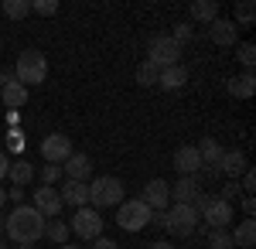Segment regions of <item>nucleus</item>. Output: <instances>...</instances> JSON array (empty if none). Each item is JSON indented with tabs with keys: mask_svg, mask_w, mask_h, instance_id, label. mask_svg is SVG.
Segmentation results:
<instances>
[{
	"mask_svg": "<svg viewBox=\"0 0 256 249\" xmlns=\"http://www.w3.org/2000/svg\"><path fill=\"white\" fill-rule=\"evenodd\" d=\"M4 232L18 246H34L38 239H44V215L34 205H24L20 202L18 208H10V215L4 218Z\"/></svg>",
	"mask_w": 256,
	"mask_h": 249,
	"instance_id": "nucleus-1",
	"label": "nucleus"
},
{
	"mask_svg": "<svg viewBox=\"0 0 256 249\" xmlns=\"http://www.w3.org/2000/svg\"><path fill=\"white\" fill-rule=\"evenodd\" d=\"M123 198H126L123 181L113 178V174H102V178H92L89 181V205L96 212L99 208H116V205H123Z\"/></svg>",
	"mask_w": 256,
	"mask_h": 249,
	"instance_id": "nucleus-2",
	"label": "nucleus"
},
{
	"mask_svg": "<svg viewBox=\"0 0 256 249\" xmlns=\"http://www.w3.org/2000/svg\"><path fill=\"white\" fill-rule=\"evenodd\" d=\"M14 78H18L24 89H28V86H41V82L48 78V58H44V52H38V48H24V52L18 55Z\"/></svg>",
	"mask_w": 256,
	"mask_h": 249,
	"instance_id": "nucleus-3",
	"label": "nucleus"
},
{
	"mask_svg": "<svg viewBox=\"0 0 256 249\" xmlns=\"http://www.w3.org/2000/svg\"><path fill=\"white\" fill-rule=\"evenodd\" d=\"M195 208H198V218H205L208 229H229V222L236 215L232 202H222L218 194H202L195 202Z\"/></svg>",
	"mask_w": 256,
	"mask_h": 249,
	"instance_id": "nucleus-4",
	"label": "nucleus"
},
{
	"mask_svg": "<svg viewBox=\"0 0 256 249\" xmlns=\"http://www.w3.org/2000/svg\"><path fill=\"white\" fill-rule=\"evenodd\" d=\"M198 208L195 205H168L164 208V232L168 236H195V229H198Z\"/></svg>",
	"mask_w": 256,
	"mask_h": 249,
	"instance_id": "nucleus-5",
	"label": "nucleus"
},
{
	"mask_svg": "<svg viewBox=\"0 0 256 249\" xmlns=\"http://www.w3.org/2000/svg\"><path fill=\"white\" fill-rule=\"evenodd\" d=\"M150 215L154 212L147 208L140 198H123V205H116V226L123 232H144L150 226Z\"/></svg>",
	"mask_w": 256,
	"mask_h": 249,
	"instance_id": "nucleus-6",
	"label": "nucleus"
},
{
	"mask_svg": "<svg viewBox=\"0 0 256 249\" xmlns=\"http://www.w3.org/2000/svg\"><path fill=\"white\" fill-rule=\"evenodd\" d=\"M178 58H181V44H178L171 34H158V38L150 41V48H147V62H150L158 72L178 65Z\"/></svg>",
	"mask_w": 256,
	"mask_h": 249,
	"instance_id": "nucleus-7",
	"label": "nucleus"
},
{
	"mask_svg": "<svg viewBox=\"0 0 256 249\" xmlns=\"http://www.w3.org/2000/svg\"><path fill=\"white\" fill-rule=\"evenodd\" d=\"M68 232H76L79 239H86V242H92V239H99L102 236V212L96 208H76V215H72V226H68Z\"/></svg>",
	"mask_w": 256,
	"mask_h": 249,
	"instance_id": "nucleus-8",
	"label": "nucleus"
},
{
	"mask_svg": "<svg viewBox=\"0 0 256 249\" xmlns=\"http://www.w3.org/2000/svg\"><path fill=\"white\" fill-rule=\"evenodd\" d=\"M41 157H44V164H65L68 157H72V140L65 134H48L41 140Z\"/></svg>",
	"mask_w": 256,
	"mask_h": 249,
	"instance_id": "nucleus-9",
	"label": "nucleus"
},
{
	"mask_svg": "<svg viewBox=\"0 0 256 249\" xmlns=\"http://www.w3.org/2000/svg\"><path fill=\"white\" fill-rule=\"evenodd\" d=\"M171 188V202L174 205H195L198 198H202V174H192V178H178L174 184H168Z\"/></svg>",
	"mask_w": 256,
	"mask_h": 249,
	"instance_id": "nucleus-10",
	"label": "nucleus"
},
{
	"mask_svg": "<svg viewBox=\"0 0 256 249\" xmlns=\"http://www.w3.org/2000/svg\"><path fill=\"white\" fill-rule=\"evenodd\" d=\"M140 202H144L150 212H164L168 205H171V188H168V181H164V178L147 181V184H144V194H140Z\"/></svg>",
	"mask_w": 256,
	"mask_h": 249,
	"instance_id": "nucleus-11",
	"label": "nucleus"
},
{
	"mask_svg": "<svg viewBox=\"0 0 256 249\" xmlns=\"http://www.w3.org/2000/svg\"><path fill=\"white\" fill-rule=\"evenodd\" d=\"M174 171L178 178H192V174H202V157H198V147L195 144H181L174 150Z\"/></svg>",
	"mask_w": 256,
	"mask_h": 249,
	"instance_id": "nucleus-12",
	"label": "nucleus"
},
{
	"mask_svg": "<svg viewBox=\"0 0 256 249\" xmlns=\"http://www.w3.org/2000/svg\"><path fill=\"white\" fill-rule=\"evenodd\" d=\"M208 38L218 48H236L239 44V28L232 24V18H216L208 24Z\"/></svg>",
	"mask_w": 256,
	"mask_h": 249,
	"instance_id": "nucleus-13",
	"label": "nucleus"
},
{
	"mask_svg": "<svg viewBox=\"0 0 256 249\" xmlns=\"http://www.w3.org/2000/svg\"><path fill=\"white\" fill-rule=\"evenodd\" d=\"M62 174H65V181H92V157L89 154H76L72 150V157L62 164Z\"/></svg>",
	"mask_w": 256,
	"mask_h": 249,
	"instance_id": "nucleus-14",
	"label": "nucleus"
},
{
	"mask_svg": "<svg viewBox=\"0 0 256 249\" xmlns=\"http://www.w3.org/2000/svg\"><path fill=\"white\" fill-rule=\"evenodd\" d=\"M246 168H250L246 150H222V157H218V174L229 178V181H239Z\"/></svg>",
	"mask_w": 256,
	"mask_h": 249,
	"instance_id": "nucleus-15",
	"label": "nucleus"
},
{
	"mask_svg": "<svg viewBox=\"0 0 256 249\" xmlns=\"http://www.w3.org/2000/svg\"><path fill=\"white\" fill-rule=\"evenodd\" d=\"M34 208H38L44 218H58V212L65 208V205H62V198H58L55 188L41 184V188H34Z\"/></svg>",
	"mask_w": 256,
	"mask_h": 249,
	"instance_id": "nucleus-16",
	"label": "nucleus"
},
{
	"mask_svg": "<svg viewBox=\"0 0 256 249\" xmlns=\"http://www.w3.org/2000/svg\"><path fill=\"white\" fill-rule=\"evenodd\" d=\"M58 198H62V205L86 208V205H89V184H86V181H65L62 192H58Z\"/></svg>",
	"mask_w": 256,
	"mask_h": 249,
	"instance_id": "nucleus-17",
	"label": "nucleus"
},
{
	"mask_svg": "<svg viewBox=\"0 0 256 249\" xmlns=\"http://www.w3.org/2000/svg\"><path fill=\"white\" fill-rule=\"evenodd\" d=\"M184 82H188L184 65H171V68H160V72H158V86H160V89H168V92L184 89Z\"/></svg>",
	"mask_w": 256,
	"mask_h": 249,
	"instance_id": "nucleus-18",
	"label": "nucleus"
},
{
	"mask_svg": "<svg viewBox=\"0 0 256 249\" xmlns=\"http://www.w3.org/2000/svg\"><path fill=\"white\" fill-rule=\"evenodd\" d=\"M198 157H202V168H218V157H222V144H218L216 136H205V140H198Z\"/></svg>",
	"mask_w": 256,
	"mask_h": 249,
	"instance_id": "nucleus-19",
	"label": "nucleus"
},
{
	"mask_svg": "<svg viewBox=\"0 0 256 249\" xmlns=\"http://www.w3.org/2000/svg\"><path fill=\"white\" fill-rule=\"evenodd\" d=\"M256 92V76L253 72H242V76L229 78V96L232 99H253Z\"/></svg>",
	"mask_w": 256,
	"mask_h": 249,
	"instance_id": "nucleus-20",
	"label": "nucleus"
},
{
	"mask_svg": "<svg viewBox=\"0 0 256 249\" xmlns=\"http://www.w3.org/2000/svg\"><path fill=\"white\" fill-rule=\"evenodd\" d=\"M0 99H4V106H7V110H18V113H20V106L28 102V89L14 78V82H7V86L0 89Z\"/></svg>",
	"mask_w": 256,
	"mask_h": 249,
	"instance_id": "nucleus-21",
	"label": "nucleus"
},
{
	"mask_svg": "<svg viewBox=\"0 0 256 249\" xmlns=\"http://www.w3.org/2000/svg\"><path fill=\"white\" fill-rule=\"evenodd\" d=\"M253 249L256 246V222L253 218H242L236 226V232H232V249Z\"/></svg>",
	"mask_w": 256,
	"mask_h": 249,
	"instance_id": "nucleus-22",
	"label": "nucleus"
},
{
	"mask_svg": "<svg viewBox=\"0 0 256 249\" xmlns=\"http://www.w3.org/2000/svg\"><path fill=\"white\" fill-rule=\"evenodd\" d=\"M188 14H192V20L212 24V20L218 18V4L216 0H192V4H188Z\"/></svg>",
	"mask_w": 256,
	"mask_h": 249,
	"instance_id": "nucleus-23",
	"label": "nucleus"
},
{
	"mask_svg": "<svg viewBox=\"0 0 256 249\" xmlns=\"http://www.w3.org/2000/svg\"><path fill=\"white\" fill-rule=\"evenodd\" d=\"M31 178H34V164H31V160H14V164L7 168V181H14L18 188H24Z\"/></svg>",
	"mask_w": 256,
	"mask_h": 249,
	"instance_id": "nucleus-24",
	"label": "nucleus"
},
{
	"mask_svg": "<svg viewBox=\"0 0 256 249\" xmlns=\"http://www.w3.org/2000/svg\"><path fill=\"white\" fill-rule=\"evenodd\" d=\"M44 239H52L55 246H65L68 242V222H62V218L44 222Z\"/></svg>",
	"mask_w": 256,
	"mask_h": 249,
	"instance_id": "nucleus-25",
	"label": "nucleus"
},
{
	"mask_svg": "<svg viewBox=\"0 0 256 249\" xmlns=\"http://www.w3.org/2000/svg\"><path fill=\"white\" fill-rule=\"evenodd\" d=\"M0 7H4V14H7L10 20H24L28 14H31V4H28V0H4Z\"/></svg>",
	"mask_w": 256,
	"mask_h": 249,
	"instance_id": "nucleus-26",
	"label": "nucleus"
},
{
	"mask_svg": "<svg viewBox=\"0 0 256 249\" xmlns=\"http://www.w3.org/2000/svg\"><path fill=\"white\" fill-rule=\"evenodd\" d=\"M134 78H137V86L150 89V86H158V68H154L150 62H140V65H137V72H134Z\"/></svg>",
	"mask_w": 256,
	"mask_h": 249,
	"instance_id": "nucleus-27",
	"label": "nucleus"
},
{
	"mask_svg": "<svg viewBox=\"0 0 256 249\" xmlns=\"http://www.w3.org/2000/svg\"><path fill=\"white\" fill-rule=\"evenodd\" d=\"M253 14H256V4H253V0H239V4H236V20H232V24H236V28H239V24H242V28H250V24H253Z\"/></svg>",
	"mask_w": 256,
	"mask_h": 249,
	"instance_id": "nucleus-28",
	"label": "nucleus"
},
{
	"mask_svg": "<svg viewBox=\"0 0 256 249\" xmlns=\"http://www.w3.org/2000/svg\"><path fill=\"white\" fill-rule=\"evenodd\" d=\"M208 249H232V232L229 229H208Z\"/></svg>",
	"mask_w": 256,
	"mask_h": 249,
	"instance_id": "nucleus-29",
	"label": "nucleus"
},
{
	"mask_svg": "<svg viewBox=\"0 0 256 249\" xmlns=\"http://www.w3.org/2000/svg\"><path fill=\"white\" fill-rule=\"evenodd\" d=\"M239 62H242V68H246V72H253L256 68V48L253 44H250V41H239Z\"/></svg>",
	"mask_w": 256,
	"mask_h": 249,
	"instance_id": "nucleus-30",
	"label": "nucleus"
},
{
	"mask_svg": "<svg viewBox=\"0 0 256 249\" xmlns=\"http://www.w3.org/2000/svg\"><path fill=\"white\" fill-rule=\"evenodd\" d=\"M31 10L41 14V18H55V14L62 10V4H58V0H34V4H31Z\"/></svg>",
	"mask_w": 256,
	"mask_h": 249,
	"instance_id": "nucleus-31",
	"label": "nucleus"
},
{
	"mask_svg": "<svg viewBox=\"0 0 256 249\" xmlns=\"http://www.w3.org/2000/svg\"><path fill=\"white\" fill-rule=\"evenodd\" d=\"M236 184H239V192L256 194V171H253V168H246V171H242V178H239Z\"/></svg>",
	"mask_w": 256,
	"mask_h": 249,
	"instance_id": "nucleus-32",
	"label": "nucleus"
},
{
	"mask_svg": "<svg viewBox=\"0 0 256 249\" xmlns=\"http://www.w3.org/2000/svg\"><path fill=\"white\" fill-rule=\"evenodd\" d=\"M192 34H195V31H192V24H188V20H184V24H174V31H171V38H174L181 48L192 41Z\"/></svg>",
	"mask_w": 256,
	"mask_h": 249,
	"instance_id": "nucleus-33",
	"label": "nucleus"
},
{
	"mask_svg": "<svg viewBox=\"0 0 256 249\" xmlns=\"http://www.w3.org/2000/svg\"><path fill=\"white\" fill-rule=\"evenodd\" d=\"M58 178H62V168H58V164H44V171H41V181H44L48 188H52Z\"/></svg>",
	"mask_w": 256,
	"mask_h": 249,
	"instance_id": "nucleus-34",
	"label": "nucleus"
},
{
	"mask_svg": "<svg viewBox=\"0 0 256 249\" xmlns=\"http://www.w3.org/2000/svg\"><path fill=\"white\" fill-rule=\"evenodd\" d=\"M7 150H10V154H20V150H24V134L10 130V134H7Z\"/></svg>",
	"mask_w": 256,
	"mask_h": 249,
	"instance_id": "nucleus-35",
	"label": "nucleus"
},
{
	"mask_svg": "<svg viewBox=\"0 0 256 249\" xmlns=\"http://www.w3.org/2000/svg\"><path fill=\"white\" fill-rule=\"evenodd\" d=\"M236 194H239V184H236V181H226V188H222V194H218V198H222V202H232Z\"/></svg>",
	"mask_w": 256,
	"mask_h": 249,
	"instance_id": "nucleus-36",
	"label": "nucleus"
},
{
	"mask_svg": "<svg viewBox=\"0 0 256 249\" xmlns=\"http://www.w3.org/2000/svg\"><path fill=\"white\" fill-rule=\"evenodd\" d=\"M242 215H246V218L256 215V194H246V198H242Z\"/></svg>",
	"mask_w": 256,
	"mask_h": 249,
	"instance_id": "nucleus-37",
	"label": "nucleus"
},
{
	"mask_svg": "<svg viewBox=\"0 0 256 249\" xmlns=\"http://www.w3.org/2000/svg\"><path fill=\"white\" fill-rule=\"evenodd\" d=\"M92 249H120L116 239H110V236H99V239H92Z\"/></svg>",
	"mask_w": 256,
	"mask_h": 249,
	"instance_id": "nucleus-38",
	"label": "nucleus"
},
{
	"mask_svg": "<svg viewBox=\"0 0 256 249\" xmlns=\"http://www.w3.org/2000/svg\"><path fill=\"white\" fill-rule=\"evenodd\" d=\"M20 198H24V188H18V184H10V192H7V202H14V205H20Z\"/></svg>",
	"mask_w": 256,
	"mask_h": 249,
	"instance_id": "nucleus-39",
	"label": "nucleus"
},
{
	"mask_svg": "<svg viewBox=\"0 0 256 249\" xmlns=\"http://www.w3.org/2000/svg\"><path fill=\"white\" fill-rule=\"evenodd\" d=\"M7 168H10V157H7V150H0V181L7 178Z\"/></svg>",
	"mask_w": 256,
	"mask_h": 249,
	"instance_id": "nucleus-40",
	"label": "nucleus"
},
{
	"mask_svg": "<svg viewBox=\"0 0 256 249\" xmlns=\"http://www.w3.org/2000/svg\"><path fill=\"white\" fill-rule=\"evenodd\" d=\"M147 249H178V246L171 242V239H158V242H150Z\"/></svg>",
	"mask_w": 256,
	"mask_h": 249,
	"instance_id": "nucleus-41",
	"label": "nucleus"
},
{
	"mask_svg": "<svg viewBox=\"0 0 256 249\" xmlns=\"http://www.w3.org/2000/svg\"><path fill=\"white\" fill-rule=\"evenodd\" d=\"M7 82H14V72H10V68H0V89H4Z\"/></svg>",
	"mask_w": 256,
	"mask_h": 249,
	"instance_id": "nucleus-42",
	"label": "nucleus"
},
{
	"mask_svg": "<svg viewBox=\"0 0 256 249\" xmlns=\"http://www.w3.org/2000/svg\"><path fill=\"white\" fill-rule=\"evenodd\" d=\"M7 123H10V126H20V113L18 110H7Z\"/></svg>",
	"mask_w": 256,
	"mask_h": 249,
	"instance_id": "nucleus-43",
	"label": "nucleus"
},
{
	"mask_svg": "<svg viewBox=\"0 0 256 249\" xmlns=\"http://www.w3.org/2000/svg\"><path fill=\"white\" fill-rule=\"evenodd\" d=\"M7 205V188H0V208Z\"/></svg>",
	"mask_w": 256,
	"mask_h": 249,
	"instance_id": "nucleus-44",
	"label": "nucleus"
},
{
	"mask_svg": "<svg viewBox=\"0 0 256 249\" xmlns=\"http://www.w3.org/2000/svg\"><path fill=\"white\" fill-rule=\"evenodd\" d=\"M58 249H82V246H72V242H65V246H58Z\"/></svg>",
	"mask_w": 256,
	"mask_h": 249,
	"instance_id": "nucleus-45",
	"label": "nucleus"
},
{
	"mask_svg": "<svg viewBox=\"0 0 256 249\" xmlns=\"http://www.w3.org/2000/svg\"><path fill=\"white\" fill-rule=\"evenodd\" d=\"M0 249H7V242H4V239H0Z\"/></svg>",
	"mask_w": 256,
	"mask_h": 249,
	"instance_id": "nucleus-46",
	"label": "nucleus"
},
{
	"mask_svg": "<svg viewBox=\"0 0 256 249\" xmlns=\"http://www.w3.org/2000/svg\"><path fill=\"white\" fill-rule=\"evenodd\" d=\"M18 249H34V246H18Z\"/></svg>",
	"mask_w": 256,
	"mask_h": 249,
	"instance_id": "nucleus-47",
	"label": "nucleus"
}]
</instances>
